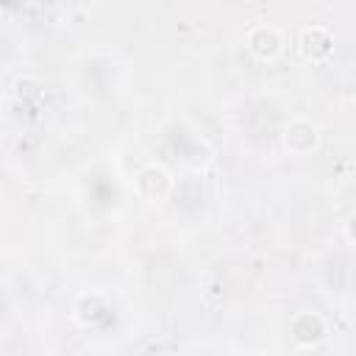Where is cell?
<instances>
[{
	"mask_svg": "<svg viewBox=\"0 0 356 356\" xmlns=\"http://www.w3.org/2000/svg\"><path fill=\"white\" fill-rule=\"evenodd\" d=\"M170 189H172V178H170V172L164 167L147 164L145 170L136 172V192H139V197H145L150 203H159V200H164L170 195Z\"/></svg>",
	"mask_w": 356,
	"mask_h": 356,
	"instance_id": "obj_1",
	"label": "cell"
},
{
	"mask_svg": "<svg viewBox=\"0 0 356 356\" xmlns=\"http://www.w3.org/2000/svg\"><path fill=\"white\" fill-rule=\"evenodd\" d=\"M298 50L309 61H323L334 50V36L325 25H306L298 36Z\"/></svg>",
	"mask_w": 356,
	"mask_h": 356,
	"instance_id": "obj_2",
	"label": "cell"
},
{
	"mask_svg": "<svg viewBox=\"0 0 356 356\" xmlns=\"http://www.w3.org/2000/svg\"><path fill=\"white\" fill-rule=\"evenodd\" d=\"M325 334H328V325H325V320H323L320 314H314V312H300V314H295L292 323H289V337H292L298 345H303V348L317 345L320 339H325Z\"/></svg>",
	"mask_w": 356,
	"mask_h": 356,
	"instance_id": "obj_3",
	"label": "cell"
},
{
	"mask_svg": "<svg viewBox=\"0 0 356 356\" xmlns=\"http://www.w3.org/2000/svg\"><path fill=\"white\" fill-rule=\"evenodd\" d=\"M317 139H320V134H317V128L309 120H300L298 117V120H292L284 128V145H286L289 153L306 156V153H312L317 147Z\"/></svg>",
	"mask_w": 356,
	"mask_h": 356,
	"instance_id": "obj_4",
	"label": "cell"
},
{
	"mask_svg": "<svg viewBox=\"0 0 356 356\" xmlns=\"http://www.w3.org/2000/svg\"><path fill=\"white\" fill-rule=\"evenodd\" d=\"M281 44H284V39H281L278 28H273V25H256V28L248 33V47H250V53L259 56V58H273V56H278V53H281Z\"/></svg>",
	"mask_w": 356,
	"mask_h": 356,
	"instance_id": "obj_5",
	"label": "cell"
},
{
	"mask_svg": "<svg viewBox=\"0 0 356 356\" xmlns=\"http://www.w3.org/2000/svg\"><path fill=\"white\" fill-rule=\"evenodd\" d=\"M103 314H106V300H103L97 292H86V295L78 298V303H75V317H78L83 325H95Z\"/></svg>",
	"mask_w": 356,
	"mask_h": 356,
	"instance_id": "obj_6",
	"label": "cell"
},
{
	"mask_svg": "<svg viewBox=\"0 0 356 356\" xmlns=\"http://www.w3.org/2000/svg\"><path fill=\"white\" fill-rule=\"evenodd\" d=\"M14 89H17V97H22V100H42L44 97V83L39 78H31V75L19 78L14 83Z\"/></svg>",
	"mask_w": 356,
	"mask_h": 356,
	"instance_id": "obj_7",
	"label": "cell"
}]
</instances>
